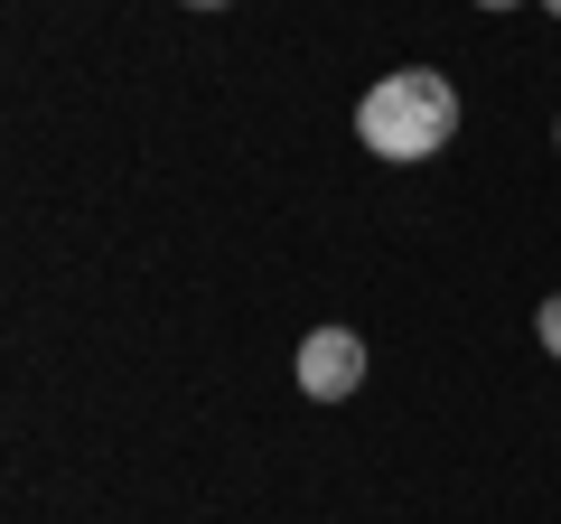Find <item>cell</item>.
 Instances as JSON below:
<instances>
[{
    "label": "cell",
    "mask_w": 561,
    "mask_h": 524,
    "mask_svg": "<svg viewBox=\"0 0 561 524\" xmlns=\"http://www.w3.org/2000/svg\"><path fill=\"white\" fill-rule=\"evenodd\" d=\"M356 141L375 150V160H393V169L440 160V150L459 141V84H449L440 66H393V76H375L356 94Z\"/></svg>",
    "instance_id": "cell-1"
},
{
    "label": "cell",
    "mask_w": 561,
    "mask_h": 524,
    "mask_svg": "<svg viewBox=\"0 0 561 524\" xmlns=\"http://www.w3.org/2000/svg\"><path fill=\"white\" fill-rule=\"evenodd\" d=\"M290 375H300L309 403H356V384H365V338H356V328H309L300 356H290Z\"/></svg>",
    "instance_id": "cell-2"
},
{
    "label": "cell",
    "mask_w": 561,
    "mask_h": 524,
    "mask_svg": "<svg viewBox=\"0 0 561 524\" xmlns=\"http://www.w3.org/2000/svg\"><path fill=\"white\" fill-rule=\"evenodd\" d=\"M534 338H542V356H561V291L534 309Z\"/></svg>",
    "instance_id": "cell-3"
},
{
    "label": "cell",
    "mask_w": 561,
    "mask_h": 524,
    "mask_svg": "<svg viewBox=\"0 0 561 524\" xmlns=\"http://www.w3.org/2000/svg\"><path fill=\"white\" fill-rule=\"evenodd\" d=\"M478 10H524V0H478Z\"/></svg>",
    "instance_id": "cell-4"
},
{
    "label": "cell",
    "mask_w": 561,
    "mask_h": 524,
    "mask_svg": "<svg viewBox=\"0 0 561 524\" xmlns=\"http://www.w3.org/2000/svg\"><path fill=\"white\" fill-rule=\"evenodd\" d=\"M187 10H225V0H187Z\"/></svg>",
    "instance_id": "cell-5"
},
{
    "label": "cell",
    "mask_w": 561,
    "mask_h": 524,
    "mask_svg": "<svg viewBox=\"0 0 561 524\" xmlns=\"http://www.w3.org/2000/svg\"><path fill=\"white\" fill-rule=\"evenodd\" d=\"M542 10H552V20H561V0H542Z\"/></svg>",
    "instance_id": "cell-6"
},
{
    "label": "cell",
    "mask_w": 561,
    "mask_h": 524,
    "mask_svg": "<svg viewBox=\"0 0 561 524\" xmlns=\"http://www.w3.org/2000/svg\"><path fill=\"white\" fill-rule=\"evenodd\" d=\"M552 141H561V122H552Z\"/></svg>",
    "instance_id": "cell-7"
}]
</instances>
